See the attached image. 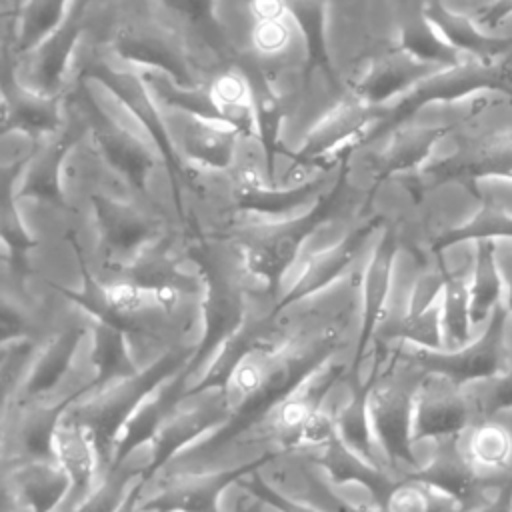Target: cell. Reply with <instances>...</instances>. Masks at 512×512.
Listing matches in <instances>:
<instances>
[{
    "mask_svg": "<svg viewBox=\"0 0 512 512\" xmlns=\"http://www.w3.org/2000/svg\"><path fill=\"white\" fill-rule=\"evenodd\" d=\"M288 16H266V18H252V48L254 54L264 58H276L286 52L290 44V30L286 24Z\"/></svg>",
    "mask_w": 512,
    "mask_h": 512,
    "instance_id": "21",
    "label": "cell"
},
{
    "mask_svg": "<svg viewBox=\"0 0 512 512\" xmlns=\"http://www.w3.org/2000/svg\"><path fill=\"white\" fill-rule=\"evenodd\" d=\"M434 70L438 68L412 58L396 42H386L366 54L346 86L352 96L370 106H388Z\"/></svg>",
    "mask_w": 512,
    "mask_h": 512,
    "instance_id": "9",
    "label": "cell"
},
{
    "mask_svg": "<svg viewBox=\"0 0 512 512\" xmlns=\"http://www.w3.org/2000/svg\"><path fill=\"white\" fill-rule=\"evenodd\" d=\"M456 444L470 472H498L512 462V432L496 420L466 424L456 432Z\"/></svg>",
    "mask_w": 512,
    "mask_h": 512,
    "instance_id": "17",
    "label": "cell"
},
{
    "mask_svg": "<svg viewBox=\"0 0 512 512\" xmlns=\"http://www.w3.org/2000/svg\"><path fill=\"white\" fill-rule=\"evenodd\" d=\"M68 102L84 118L94 146L106 166L140 198L150 204V176L156 168V154L136 134L112 118L96 100L90 80L80 76L68 96ZM152 206V204H150Z\"/></svg>",
    "mask_w": 512,
    "mask_h": 512,
    "instance_id": "3",
    "label": "cell"
},
{
    "mask_svg": "<svg viewBox=\"0 0 512 512\" xmlns=\"http://www.w3.org/2000/svg\"><path fill=\"white\" fill-rule=\"evenodd\" d=\"M210 94L224 118V124L238 130L246 138H256L254 106L246 76L238 66L224 68L208 84Z\"/></svg>",
    "mask_w": 512,
    "mask_h": 512,
    "instance_id": "19",
    "label": "cell"
},
{
    "mask_svg": "<svg viewBox=\"0 0 512 512\" xmlns=\"http://www.w3.org/2000/svg\"><path fill=\"white\" fill-rule=\"evenodd\" d=\"M396 44L412 58L446 68L462 62L458 50H454L424 12V2L404 0L400 6V34Z\"/></svg>",
    "mask_w": 512,
    "mask_h": 512,
    "instance_id": "15",
    "label": "cell"
},
{
    "mask_svg": "<svg viewBox=\"0 0 512 512\" xmlns=\"http://www.w3.org/2000/svg\"><path fill=\"white\" fill-rule=\"evenodd\" d=\"M456 126L458 122L442 126H412L408 122L388 134V146L370 164V184L364 192V214L372 216L370 206L388 180L398 178L400 184L414 180L428 164L436 144Z\"/></svg>",
    "mask_w": 512,
    "mask_h": 512,
    "instance_id": "8",
    "label": "cell"
},
{
    "mask_svg": "<svg viewBox=\"0 0 512 512\" xmlns=\"http://www.w3.org/2000/svg\"><path fill=\"white\" fill-rule=\"evenodd\" d=\"M72 4L74 0H26L12 32V44L4 42V46L20 60L60 26Z\"/></svg>",
    "mask_w": 512,
    "mask_h": 512,
    "instance_id": "18",
    "label": "cell"
},
{
    "mask_svg": "<svg viewBox=\"0 0 512 512\" xmlns=\"http://www.w3.org/2000/svg\"><path fill=\"white\" fill-rule=\"evenodd\" d=\"M242 134L226 124L190 118L182 126L180 154L184 160L206 170L226 172L232 168Z\"/></svg>",
    "mask_w": 512,
    "mask_h": 512,
    "instance_id": "14",
    "label": "cell"
},
{
    "mask_svg": "<svg viewBox=\"0 0 512 512\" xmlns=\"http://www.w3.org/2000/svg\"><path fill=\"white\" fill-rule=\"evenodd\" d=\"M110 50L120 62L140 72H162L174 84L186 88L202 84L180 30L156 18L120 24L110 38Z\"/></svg>",
    "mask_w": 512,
    "mask_h": 512,
    "instance_id": "5",
    "label": "cell"
},
{
    "mask_svg": "<svg viewBox=\"0 0 512 512\" xmlns=\"http://www.w3.org/2000/svg\"><path fill=\"white\" fill-rule=\"evenodd\" d=\"M236 66L246 76L250 86L252 106H254V124H256V140L262 148V164L264 176L270 184H278L276 178V158L286 154L288 150L282 146V128L286 118L290 116L294 104L288 96L280 94L274 88L270 72L262 66V60L256 54L242 52Z\"/></svg>",
    "mask_w": 512,
    "mask_h": 512,
    "instance_id": "10",
    "label": "cell"
},
{
    "mask_svg": "<svg viewBox=\"0 0 512 512\" xmlns=\"http://www.w3.org/2000/svg\"><path fill=\"white\" fill-rule=\"evenodd\" d=\"M142 76L158 104L172 108V110H180L190 118L224 124V118H222L208 86H204V84L194 86V88L178 86L166 74L156 72V70H142Z\"/></svg>",
    "mask_w": 512,
    "mask_h": 512,
    "instance_id": "20",
    "label": "cell"
},
{
    "mask_svg": "<svg viewBox=\"0 0 512 512\" xmlns=\"http://www.w3.org/2000/svg\"><path fill=\"white\" fill-rule=\"evenodd\" d=\"M486 178L512 180V130L464 138L452 154L428 162L414 180L402 186L418 204L428 192L446 184H458L480 198V182Z\"/></svg>",
    "mask_w": 512,
    "mask_h": 512,
    "instance_id": "4",
    "label": "cell"
},
{
    "mask_svg": "<svg viewBox=\"0 0 512 512\" xmlns=\"http://www.w3.org/2000/svg\"><path fill=\"white\" fill-rule=\"evenodd\" d=\"M88 4L90 0H74L60 26L48 34L32 52L22 56L28 58V66L24 70V82L28 86L44 94H62L68 66L86 30Z\"/></svg>",
    "mask_w": 512,
    "mask_h": 512,
    "instance_id": "11",
    "label": "cell"
},
{
    "mask_svg": "<svg viewBox=\"0 0 512 512\" xmlns=\"http://www.w3.org/2000/svg\"><path fill=\"white\" fill-rule=\"evenodd\" d=\"M386 106H370L356 96L340 98L302 138L296 150L284 156L292 168L330 170L338 164V156L354 148L358 152L364 136L380 122Z\"/></svg>",
    "mask_w": 512,
    "mask_h": 512,
    "instance_id": "6",
    "label": "cell"
},
{
    "mask_svg": "<svg viewBox=\"0 0 512 512\" xmlns=\"http://www.w3.org/2000/svg\"><path fill=\"white\" fill-rule=\"evenodd\" d=\"M424 12L444 40L458 50L478 60H500L512 48V36H496L466 14L450 10L442 0H424Z\"/></svg>",
    "mask_w": 512,
    "mask_h": 512,
    "instance_id": "13",
    "label": "cell"
},
{
    "mask_svg": "<svg viewBox=\"0 0 512 512\" xmlns=\"http://www.w3.org/2000/svg\"><path fill=\"white\" fill-rule=\"evenodd\" d=\"M78 74L88 78L90 82L100 84L146 130L148 140L154 144L158 156L162 158L170 192L174 196V202L184 222L182 182L188 174L186 164L180 154V148L174 144L168 132V126L160 114L158 102L152 96L142 72L112 66L106 60H92V62H86Z\"/></svg>",
    "mask_w": 512,
    "mask_h": 512,
    "instance_id": "2",
    "label": "cell"
},
{
    "mask_svg": "<svg viewBox=\"0 0 512 512\" xmlns=\"http://www.w3.org/2000/svg\"><path fill=\"white\" fill-rule=\"evenodd\" d=\"M482 92L502 94L512 100V68L508 62L464 58L454 66L438 68L384 108L380 122L364 136L358 150L412 122L430 104H450Z\"/></svg>",
    "mask_w": 512,
    "mask_h": 512,
    "instance_id": "1",
    "label": "cell"
},
{
    "mask_svg": "<svg viewBox=\"0 0 512 512\" xmlns=\"http://www.w3.org/2000/svg\"><path fill=\"white\" fill-rule=\"evenodd\" d=\"M286 16L294 22L304 40V90L316 72H320L330 86L338 84V72L328 48V0H282Z\"/></svg>",
    "mask_w": 512,
    "mask_h": 512,
    "instance_id": "12",
    "label": "cell"
},
{
    "mask_svg": "<svg viewBox=\"0 0 512 512\" xmlns=\"http://www.w3.org/2000/svg\"><path fill=\"white\" fill-rule=\"evenodd\" d=\"M10 2V32H6V38L8 36H12V32H14V26H16V20H18V14H20V10H22V6H24V0H8Z\"/></svg>",
    "mask_w": 512,
    "mask_h": 512,
    "instance_id": "23",
    "label": "cell"
},
{
    "mask_svg": "<svg viewBox=\"0 0 512 512\" xmlns=\"http://www.w3.org/2000/svg\"><path fill=\"white\" fill-rule=\"evenodd\" d=\"M0 90L4 136L10 132H20L34 144L56 134L66 124L62 94H44L28 86L18 76V60L8 46L2 50Z\"/></svg>",
    "mask_w": 512,
    "mask_h": 512,
    "instance_id": "7",
    "label": "cell"
},
{
    "mask_svg": "<svg viewBox=\"0 0 512 512\" xmlns=\"http://www.w3.org/2000/svg\"><path fill=\"white\" fill-rule=\"evenodd\" d=\"M512 16V0H492L474 12V20L482 28H498L506 18Z\"/></svg>",
    "mask_w": 512,
    "mask_h": 512,
    "instance_id": "22",
    "label": "cell"
},
{
    "mask_svg": "<svg viewBox=\"0 0 512 512\" xmlns=\"http://www.w3.org/2000/svg\"><path fill=\"white\" fill-rule=\"evenodd\" d=\"M168 14L176 18V28H184L196 36L226 68L236 66L242 52L234 48L230 36L216 14V0H156Z\"/></svg>",
    "mask_w": 512,
    "mask_h": 512,
    "instance_id": "16",
    "label": "cell"
}]
</instances>
